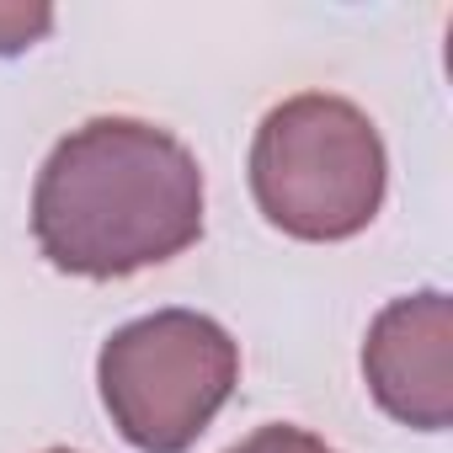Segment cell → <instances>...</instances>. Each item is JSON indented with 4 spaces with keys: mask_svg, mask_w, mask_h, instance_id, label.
<instances>
[{
    "mask_svg": "<svg viewBox=\"0 0 453 453\" xmlns=\"http://www.w3.org/2000/svg\"><path fill=\"white\" fill-rule=\"evenodd\" d=\"M38 251L70 278H134L197 246V155L144 118H91L70 128L33 187Z\"/></svg>",
    "mask_w": 453,
    "mask_h": 453,
    "instance_id": "1",
    "label": "cell"
},
{
    "mask_svg": "<svg viewBox=\"0 0 453 453\" xmlns=\"http://www.w3.org/2000/svg\"><path fill=\"white\" fill-rule=\"evenodd\" d=\"M389 155L373 118L331 91L278 102L251 139V192L294 241H352L384 208Z\"/></svg>",
    "mask_w": 453,
    "mask_h": 453,
    "instance_id": "2",
    "label": "cell"
},
{
    "mask_svg": "<svg viewBox=\"0 0 453 453\" xmlns=\"http://www.w3.org/2000/svg\"><path fill=\"white\" fill-rule=\"evenodd\" d=\"M112 426L139 453H187L241 384V347L197 310H155L118 326L96 357Z\"/></svg>",
    "mask_w": 453,
    "mask_h": 453,
    "instance_id": "3",
    "label": "cell"
},
{
    "mask_svg": "<svg viewBox=\"0 0 453 453\" xmlns=\"http://www.w3.org/2000/svg\"><path fill=\"white\" fill-rule=\"evenodd\" d=\"M363 379L400 426L442 432L453 421V304L442 288L405 294L373 315Z\"/></svg>",
    "mask_w": 453,
    "mask_h": 453,
    "instance_id": "4",
    "label": "cell"
},
{
    "mask_svg": "<svg viewBox=\"0 0 453 453\" xmlns=\"http://www.w3.org/2000/svg\"><path fill=\"white\" fill-rule=\"evenodd\" d=\"M230 453H336L326 437L304 432V426H288V421H273V426H257L246 442H235Z\"/></svg>",
    "mask_w": 453,
    "mask_h": 453,
    "instance_id": "5",
    "label": "cell"
},
{
    "mask_svg": "<svg viewBox=\"0 0 453 453\" xmlns=\"http://www.w3.org/2000/svg\"><path fill=\"white\" fill-rule=\"evenodd\" d=\"M49 27H54V12L49 6H0V59L33 49Z\"/></svg>",
    "mask_w": 453,
    "mask_h": 453,
    "instance_id": "6",
    "label": "cell"
},
{
    "mask_svg": "<svg viewBox=\"0 0 453 453\" xmlns=\"http://www.w3.org/2000/svg\"><path fill=\"white\" fill-rule=\"evenodd\" d=\"M49 453H70V448H49Z\"/></svg>",
    "mask_w": 453,
    "mask_h": 453,
    "instance_id": "7",
    "label": "cell"
}]
</instances>
